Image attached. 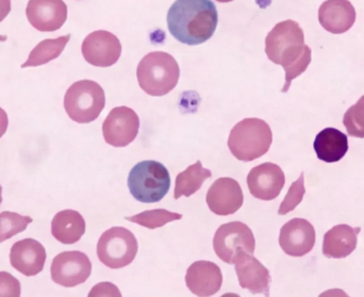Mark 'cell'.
<instances>
[{
  "label": "cell",
  "mask_w": 364,
  "mask_h": 297,
  "mask_svg": "<svg viewBox=\"0 0 364 297\" xmlns=\"http://www.w3.org/2000/svg\"><path fill=\"white\" fill-rule=\"evenodd\" d=\"M11 12V0H0V23L4 21Z\"/></svg>",
  "instance_id": "31"
},
{
  "label": "cell",
  "mask_w": 364,
  "mask_h": 297,
  "mask_svg": "<svg viewBox=\"0 0 364 297\" xmlns=\"http://www.w3.org/2000/svg\"><path fill=\"white\" fill-rule=\"evenodd\" d=\"M186 284L188 290L195 296H214L222 288V271L214 262L205 260L194 262L186 271Z\"/></svg>",
  "instance_id": "18"
},
{
  "label": "cell",
  "mask_w": 364,
  "mask_h": 297,
  "mask_svg": "<svg viewBox=\"0 0 364 297\" xmlns=\"http://www.w3.org/2000/svg\"><path fill=\"white\" fill-rule=\"evenodd\" d=\"M46 251L38 241L23 239L13 244L10 252L11 266L25 276H36L44 270Z\"/></svg>",
  "instance_id": "17"
},
{
  "label": "cell",
  "mask_w": 364,
  "mask_h": 297,
  "mask_svg": "<svg viewBox=\"0 0 364 297\" xmlns=\"http://www.w3.org/2000/svg\"><path fill=\"white\" fill-rule=\"evenodd\" d=\"M2 202V187L0 185V205H1Z\"/></svg>",
  "instance_id": "34"
},
{
  "label": "cell",
  "mask_w": 364,
  "mask_h": 297,
  "mask_svg": "<svg viewBox=\"0 0 364 297\" xmlns=\"http://www.w3.org/2000/svg\"><path fill=\"white\" fill-rule=\"evenodd\" d=\"M316 230L305 219H293L282 226L279 245L291 257H303L314 249L316 244Z\"/></svg>",
  "instance_id": "14"
},
{
  "label": "cell",
  "mask_w": 364,
  "mask_h": 297,
  "mask_svg": "<svg viewBox=\"0 0 364 297\" xmlns=\"http://www.w3.org/2000/svg\"><path fill=\"white\" fill-rule=\"evenodd\" d=\"M205 200L214 215L227 217L243 206V191L237 180L230 177H222L212 183Z\"/></svg>",
  "instance_id": "12"
},
{
  "label": "cell",
  "mask_w": 364,
  "mask_h": 297,
  "mask_svg": "<svg viewBox=\"0 0 364 297\" xmlns=\"http://www.w3.org/2000/svg\"><path fill=\"white\" fill-rule=\"evenodd\" d=\"M128 188L138 202L143 204L160 202L170 191V172L164 164L155 160L139 162L130 171Z\"/></svg>",
  "instance_id": "5"
},
{
  "label": "cell",
  "mask_w": 364,
  "mask_h": 297,
  "mask_svg": "<svg viewBox=\"0 0 364 297\" xmlns=\"http://www.w3.org/2000/svg\"><path fill=\"white\" fill-rule=\"evenodd\" d=\"M139 251L138 240L125 227H112L102 234L97 243L98 259L110 269L132 264Z\"/></svg>",
  "instance_id": "7"
},
{
  "label": "cell",
  "mask_w": 364,
  "mask_h": 297,
  "mask_svg": "<svg viewBox=\"0 0 364 297\" xmlns=\"http://www.w3.org/2000/svg\"><path fill=\"white\" fill-rule=\"evenodd\" d=\"M139 85L151 96H164L176 87L181 68L170 53L154 51L145 55L136 68Z\"/></svg>",
  "instance_id": "3"
},
{
  "label": "cell",
  "mask_w": 364,
  "mask_h": 297,
  "mask_svg": "<svg viewBox=\"0 0 364 297\" xmlns=\"http://www.w3.org/2000/svg\"><path fill=\"white\" fill-rule=\"evenodd\" d=\"M51 279L57 285L74 288L85 284L91 276L92 264L81 252H63L55 256L50 269Z\"/></svg>",
  "instance_id": "9"
},
{
  "label": "cell",
  "mask_w": 364,
  "mask_h": 297,
  "mask_svg": "<svg viewBox=\"0 0 364 297\" xmlns=\"http://www.w3.org/2000/svg\"><path fill=\"white\" fill-rule=\"evenodd\" d=\"M32 222V217H23L16 212L4 211L0 213V243L25 232Z\"/></svg>",
  "instance_id": "26"
},
{
  "label": "cell",
  "mask_w": 364,
  "mask_h": 297,
  "mask_svg": "<svg viewBox=\"0 0 364 297\" xmlns=\"http://www.w3.org/2000/svg\"><path fill=\"white\" fill-rule=\"evenodd\" d=\"M85 232V221L78 211H60L51 222V234L62 244H75Z\"/></svg>",
  "instance_id": "22"
},
{
  "label": "cell",
  "mask_w": 364,
  "mask_h": 297,
  "mask_svg": "<svg viewBox=\"0 0 364 297\" xmlns=\"http://www.w3.org/2000/svg\"><path fill=\"white\" fill-rule=\"evenodd\" d=\"M106 106L104 89L93 80H80L70 85L64 96V109L72 121L89 124L100 117Z\"/></svg>",
  "instance_id": "6"
},
{
  "label": "cell",
  "mask_w": 364,
  "mask_h": 297,
  "mask_svg": "<svg viewBox=\"0 0 364 297\" xmlns=\"http://www.w3.org/2000/svg\"><path fill=\"white\" fill-rule=\"evenodd\" d=\"M81 51L85 61L91 65L110 68L121 58L122 44L117 36L111 32L97 30L85 38Z\"/></svg>",
  "instance_id": "11"
},
{
  "label": "cell",
  "mask_w": 364,
  "mask_h": 297,
  "mask_svg": "<svg viewBox=\"0 0 364 297\" xmlns=\"http://www.w3.org/2000/svg\"><path fill=\"white\" fill-rule=\"evenodd\" d=\"M216 1L222 2V4H227V2L233 1V0H216Z\"/></svg>",
  "instance_id": "33"
},
{
  "label": "cell",
  "mask_w": 364,
  "mask_h": 297,
  "mask_svg": "<svg viewBox=\"0 0 364 297\" xmlns=\"http://www.w3.org/2000/svg\"><path fill=\"white\" fill-rule=\"evenodd\" d=\"M343 124L348 136L364 139V95L346 111Z\"/></svg>",
  "instance_id": "27"
},
{
  "label": "cell",
  "mask_w": 364,
  "mask_h": 297,
  "mask_svg": "<svg viewBox=\"0 0 364 297\" xmlns=\"http://www.w3.org/2000/svg\"><path fill=\"white\" fill-rule=\"evenodd\" d=\"M6 36H1V34H0V42H6Z\"/></svg>",
  "instance_id": "32"
},
{
  "label": "cell",
  "mask_w": 364,
  "mask_h": 297,
  "mask_svg": "<svg viewBox=\"0 0 364 297\" xmlns=\"http://www.w3.org/2000/svg\"><path fill=\"white\" fill-rule=\"evenodd\" d=\"M318 21L331 33H346L356 21V10L350 0H326L318 9Z\"/></svg>",
  "instance_id": "19"
},
{
  "label": "cell",
  "mask_w": 364,
  "mask_h": 297,
  "mask_svg": "<svg viewBox=\"0 0 364 297\" xmlns=\"http://www.w3.org/2000/svg\"><path fill=\"white\" fill-rule=\"evenodd\" d=\"M211 171L203 168L200 161L188 166L186 171L177 175L175 185V200H179L181 196L193 195L200 189L203 183L208 178H211Z\"/></svg>",
  "instance_id": "24"
},
{
  "label": "cell",
  "mask_w": 364,
  "mask_h": 297,
  "mask_svg": "<svg viewBox=\"0 0 364 297\" xmlns=\"http://www.w3.org/2000/svg\"><path fill=\"white\" fill-rule=\"evenodd\" d=\"M218 23V10L211 0H176L168 12L171 34L190 46L210 40Z\"/></svg>",
  "instance_id": "2"
},
{
  "label": "cell",
  "mask_w": 364,
  "mask_h": 297,
  "mask_svg": "<svg viewBox=\"0 0 364 297\" xmlns=\"http://www.w3.org/2000/svg\"><path fill=\"white\" fill-rule=\"evenodd\" d=\"M214 252L222 261L233 264L240 252L254 255L256 240L252 230L242 222L224 224L216 230L213 239Z\"/></svg>",
  "instance_id": "8"
},
{
  "label": "cell",
  "mask_w": 364,
  "mask_h": 297,
  "mask_svg": "<svg viewBox=\"0 0 364 297\" xmlns=\"http://www.w3.org/2000/svg\"><path fill=\"white\" fill-rule=\"evenodd\" d=\"M304 173H301L299 178L295 183L291 185L286 198L280 204L278 215H286L291 211L294 210L301 202H303L304 196H305V178H304Z\"/></svg>",
  "instance_id": "28"
},
{
  "label": "cell",
  "mask_w": 364,
  "mask_h": 297,
  "mask_svg": "<svg viewBox=\"0 0 364 297\" xmlns=\"http://www.w3.org/2000/svg\"><path fill=\"white\" fill-rule=\"evenodd\" d=\"M235 272L240 286L252 294L269 296L271 275L269 270L252 254L240 252L235 258Z\"/></svg>",
  "instance_id": "16"
},
{
  "label": "cell",
  "mask_w": 364,
  "mask_h": 297,
  "mask_svg": "<svg viewBox=\"0 0 364 297\" xmlns=\"http://www.w3.org/2000/svg\"><path fill=\"white\" fill-rule=\"evenodd\" d=\"M26 15L38 31H57L68 19V6L63 0H29Z\"/></svg>",
  "instance_id": "15"
},
{
  "label": "cell",
  "mask_w": 364,
  "mask_h": 297,
  "mask_svg": "<svg viewBox=\"0 0 364 297\" xmlns=\"http://www.w3.org/2000/svg\"><path fill=\"white\" fill-rule=\"evenodd\" d=\"M286 183L284 171L277 164L267 162L252 168L247 176L250 194L261 200H273L279 196Z\"/></svg>",
  "instance_id": "13"
},
{
  "label": "cell",
  "mask_w": 364,
  "mask_h": 297,
  "mask_svg": "<svg viewBox=\"0 0 364 297\" xmlns=\"http://www.w3.org/2000/svg\"><path fill=\"white\" fill-rule=\"evenodd\" d=\"M70 40V34H66L57 38H47L42 40L32 49L27 61L21 64V68H30V66L36 68L57 59L63 53Z\"/></svg>",
  "instance_id": "23"
},
{
  "label": "cell",
  "mask_w": 364,
  "mask_h": 297,
  "mask_svg": "<svg viewBox=\"0 0 364 297\" xmlns=\"http://www.w3.org/2000/svg\"><path fill=\"white\" fill-rule=\"evenodd\" d=\"M360 228H353L346 224L335 226L325 234L323 254L327 258L343 259L356 249Z\"/></svg>",
  "instance_id": "20"
},
{
  "label": "cell",
  "mask_w": 364,
  "mask_h": 297,
  "mask_svg": "<svg viewBox=\"0 0 364 297\" xmlns=\"http://www.w3.org/2000/svg\"><path fill=\"white\" fill-rule=\"evenodd\" d=\"M181 219H182L181 215L171 212V211L166 210V209L144 211V212L134 215V217H126L127 221L139 224V225L149 228V230H156V228L162 227L166 224Z\"/></svg>",
  "instance_id": "25"
},
{
  "label": "cell",
  "mask_w": 364,
  "mask_h": 297,
  "mask_svg": "<svg viewBox=\"0 0 364 297\" xmlns=\"http://www.w3.org/2000/svg\"><path fill=\"white\" fill-rule=\"evenodd\" d=\"M140 130V119L128 107H117L102 124L105 141L113 147H125L134 142Z\"/></svg>",
  "instance_id": "10"
},
{
  "label": "cell",
  "mask_w": 364,
  "mask_h": 297,
  "mask_svg": "<svg viewBox=\"0 0 364 297\" xmlns=\"http://www.w3.org/2000/svg\"><path fill=\"white\" fill-rule=\"evenodd\" d=\"M314 148L321 161L339 162L348 151V136L336 128H325L316 136Z\"/></svg>",
  "instance_id": "21"
},
{
  "label": "cell",
  "mask_w": 364,
  "mask_h": 297,
  "mask_svg": "<svg viewBox=\"0 0 364 297\" xmlns=\"http://www.w3.org/2000/svg\"><path fill=\"white\" fill-rule=\"evenodd\" d=\"M273 142V132L267 122L250 117L239 122L231 129L228 147L242 162H250L264 156Z\"/></svg>",
  "instance_id": "4"
},
{
  "label": "cell",
  "mask_w": 364,
  "mask_h": 297,
  "mask_svg": "<svg viewBox=\"0 0 364 297\" xmlns=\"http://www.w3.org/2000/svg\"><path fill=\"white\" fill-rule=\"evenodd\" d=\"M21 283L8 272H0V297L21 296Z\"/></svg>",
  "instance_id": "29"
},
{
  "label": "cell",
  "mask_w": 364,
  "mask_h": 297,
  "mask_svg": "<svg viewBox=\"0 0 364 297\" xmlns=\"http://www.w3.org/2000/svg\"><path fill=\"white\" fill-rule=\"evenodd\" d=\"M265 53L286 72L282 93L289 91L291 82L305 72L311 63V49L305 44L304 30L292 19L280 21L269 31L265 38Z\"/></svg>",
  "instance_id": "1"
},
{
  "label": "cell",
  "mask_w": 364,
  "mask_h": 297,
  "mask_svg": "<svg viewBox=\"0 0 364 297\" xmlns=\"http://www.w3.org/2000/svg\"><path fill=\"white\" fill-rule=\"evenodd\" d=\"M8 114H6V112L4 109L0 108V139H1V136H4V134H6V129H8Z\"/></svg>",
  "instance_id": "30"
}]
</instances>
